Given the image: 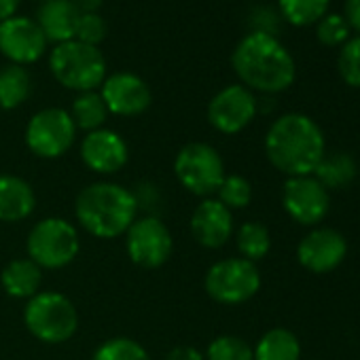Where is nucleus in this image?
Returning a JSON list of instances; mask_svg holds the SVG:
<instances>
[{"mask_svg":"<svg viewBox=\"0 0 360 360\" xmlns=\"http://www.w3.org/2000/svg\"><path fill=\"white\" fill-rule=\"evenodd\" d=\"M231 66L244 87L265 96L286 91L297 77L290 51L267 30L246 34L233 49Z\"/></svg>","mask_w":360,"mask_h":360,"instance_id":"obj_1","label":"nucleus"},{"mask_svg":"<svg viewBox=\"0 0 360 360\" xmlns=\"http://www.w3.org/2000/svg\"><path fill=\"white\" fill-rule=\"evenodd\" d=\"M326 153L320 125L303 112H286L278 117L265 134V155L269 163L286 174L311 176Z\"/></svg>","mask_w":360,"mask_h":360,"instance_id":"obj_2","label":"nucleus"},{"mask_svg":"<svg viewBox=\"0 0 360 360\" xmlns=\"http://www.w3.org/2000/svg\"><path fill=\"white\" fill-rule=\"evenodd\" d=\"M77 223L98 240H117L125 236L129 225L138 219V206L131 189L98 180L83 187L75 200Z\"/></svg>","mask_w":360,"mask_h":360,"instance_id":"obj_3","label":"nucleus"},{"mask_svg":"<svg viewBox=\"0 0 360 360\" xmlns=\"http://www.w3.org/2000/svg\"><path fill=\"white\" fill-rule=\"evenodd\" d=\"M24 324L39 341L58 345L75 337L79 311L64 292L39 290L24 307Z\"/></svg>","mask_w":360,"mask_h":360,"instance_id":"obj_4","label":"nucleus"},{"mask_svg":"<svg viewBox=\"0 0 360 360\" xmlns=\"http://www.w3.org/2000/svg\"><path fill=\"white\" fill-rule=\"evenodd\" d=\"M49 68L60 85L77 94L96 91L106 79V60L102 51L75 39L53 47Z\"/></svg>","mask_w":360,"mask_h":360,"instance_id":"obj_5","label":"nucleus"},{"mask_svg":"<svg viewBox=\"0 0 360 360\" xmlns=\"http://www.w3.org/2000/svg\"><path fill=\"white\" fill-rule=\"evenodd\" d=\"M81 250L77 227L62 217H47L32 225L26 238L28 259L41 269H64Z\"/></svg>","mask_w":360,"mask_h":360,"instance_id":"obj_6","label":"nucleus"},{"mask_svg":"<svg viewBox=\"0 0 360 360\" xmlns=\"http://www.w3.org/2000/svg\"><path fill=\"white\" fill-rule=\"evenodd\" d=\"M174 174L185 191L202 200L217 195L223 178L225 161L208 142H189L174 157Z\"/></svg>","mask_w":360,"mask_h":360,"instance_id":"obj_7","label":"nucleus"},{"mask_svg":"<svg viewBox=\"0 0 360 360\" xmlns=\"http://www.w3.org/2000/svg\"><path fill=\"white\" fill-rule=\"evenodd\" d=\"M208 297L221 305H240L250 301L261 288V271L257 263L242 257H229L212 263L204 276Z\"/></svg>","mask_w":360,"mask_h":360,"instance_id":"obj_8","label":"nucleus"},{"mask_svg":"<svg viewBox=\"0 0 360 360\" xmlns=\"http://www.w3.org/2000/svg\"><path fill=\"white\" fill-rule=\"evenodd\" d=\"M77 131L68 110L58 106L43 108L26 125V146L41 159H60L75 144Z\"/></svg>","mask_w":360,"mask_h":360,"instance_id":"obj_9","label":"nucleus"},{"mask_svg":"<svg viewBox=\"0 0 360 360\" xmlns=\"http://www.w3.org/2000/svg\"><path fill=\"white\" fill-rule=\"evenodd\" d=\"M125 250L134 265L157 269L169 261L174 238L159 217H138L125 231Z\"/></svg>","mask_w":360,"mask_h":360,"instance_id":"obj_10","label":"nucleus"},{"mask_svg":"<svg viewBox=\"0 0 360 360\" xmlns=\"http://www.w3.org/2000/svg\"><path fill=\"white\" fill-rule=\"evenodd\" d=\"M257 112H259V100L255 91H250L242 83L227 85L221 91H217L206 110L210 125L227 136L246 129L255 121Z\"/></svg>","mask_w":360,"mask_h":360,"instance_id":"obj_11","label":"nucleus"},{"mask_svg":"<svg viewBox=\"0 0 360 360\" xmlns=\"http://www.w3.org/2000/svg\"><path fill=\"white\" fill-rule=\"evenodd\" d=\"M282 206L295 223L303 227H314L328 214L330 193L314 176L286 178L282 189Z\"/></svg>","mask_w":360,"mask_h":360,"instance_id":"obj_12","label":"nucleus"},{"mask_svg":"<svg viewBox=\"0 0 360 360\" xmlns=\"http://www.w3.org/2000/svg\"><path fill=\"white\" fill-rule=\"evenodd\" d=\"M47 39L39 24L24 15H13L0 22V53L11 64H32L43 58L47 49Z\"/></svg>","mask_w":360,"mask_h":360,"instance_id":"obj_13","label":"nucleus"},{"mask_svg":"<svg viewBox=\"0 0 360 360\" xmlns=\"http://www.w3.org/2000/svg\"><path fill=\"white\" fill-rule=\"evenodd\" d=\"M100 87V96L108 112L117 117H138L153 102L150 87L134 72H115L106 77Z\"/></svg>","mask_w":360,"mask_h":360,"instance_id":"obj_14","label":"nucleus"},{"mask_svg":"<svg viewBox=\"0 0 360 360\" xmlns=\"http://www.w3.org/2000/svg\"><path fill=\"white\" fill-rule=\"evenodd\" d=\"M81 161L94 174L112 176L127 165L129 146L121 134L102 127L85 134L81 140Z\"/></svg>","mask_w":360,"mask_h":360,"instance_id":"obj_15","label":"nucleus"},{"mask_svg":"<svg viewBox=\"0 0 360 360\" xmlns=\"http://www.w3.org/2000/svg\"><path fill=\"white\" fill-rule=\"evenodd\" d=\"M347 255L345 238L330 227H316L297 246V259L311 274H328L337 269Z\"/></svg>","mask_w":360,"mask_h":360,"instance_id":"obj_16","label":"nucleus"},{"mask_svg":"<svg viewBox=\"0 0 360 360\" xmlns=\"http://www.w3.org/2000/svg\"><path fill=\"white\" fill-rule=\"evenodd\" d=\"M189 229L193 240L208 250H219L223 248L236 227H233V212L225 208L217 198H206L198 204V208L191 214Z\"/></svg>","mask_w":360,"mask_h":360,"instance_id":"obj_17","label":"nucleus"},{"mask_svg":"<svg viewBox=\"0 0 360 360\" xmlns=\"http://www.w3.org/2000/svg\"><path fill=\"white\" fill-rule=\"evenodd\" d=\"M37 193L26 178L0 174V223H20L32 217Z\"/></svg>","mask_w":360,"mask_h":360,"instance_id":"obj_18","label":"nucleus"},{"mask_svg":"<svg viewBox=\"0 0 360 360\" xmlns=\"http://www.w3.org/2000/svg\"><path fill=\"white\" fill-rule=\"evenodd\" d=\"M79 9L72 0H49L43 3L37 13V24L43 30L47 41H53L56 45L72 41L75 39V26L79 20Z\"/></svg>","mask_w":360,"mask_h":360,"instance_id":"obj_19","label":"nucleus"},{"mask_svg":"<svg viewBox=\"0 0 360 360\" xmlns=\"http://www.w3.org/2000/svg\"><path fill=\"white\" fill-rule=\"evenodd\" d=\"M0 284H3V290L9 297L28 301L41 290L43 269L28 257L13 259L5 265L3 274H0Z\"/></svg>","mask_w":360,"mask_h":360,"instance_id":"obj_20","label":"nucleus"},{"mask_svg":"<svg viewBox=\"0 0 360 360\" xmlns=\"http://www.w3.org/2000/svg\"><path fill=\"white\" fill-rule=\"evenodd\" d=\"M311 176L328 193L339 191V189H345L347 185H352L356 180L358 163L349 153H343V150L328 153V155L324 153V157L320 159V163L316 165Z\"/></svg>","mask_w":360,"mask_h":360,"instance_id":"obj_21","label":"nucleus"},{"mask_svg":"<svg viewBox=\"0 0 360 360\" xmlns=\"http://www.w3.org/2000/svg\"><path fill=\"white\" fill-rule=\"evenodd\" d=\"M255 360H299L301 343L288 328H269L252 347Z\"/></svg>","mask_w":360,"mask_h":360,"instance_id":"obj_22","label":"nucleus"},{"mask_svg":"<svg viewBox=\"0 0 360 360\" xmlns=\"http://www.w3.org/2000/svg\"><path fill=\"white\" fill-rule=\"evenodd\" d=\"M32 94V77L26 66L9 64L0 68V108H20Z\"/></svg>","mask_w":360,"mask_h":360,"instance_id":"obj_23","label":"nucleus"},{"mask_svg":"<svg viewBox=\"0 0 360 360\" xmlns=\"http://www.w3.org/2000/svg\"><path fill=\"white\" fill-rule=\"evenodd\" d=\"M70 117L77 125V129H83L85 134L102 129L108 119V108L100 96V91H83L75 98L70 106Z\"/></svg>","mask_w":360,"mask_h":360,"instance_id":"obj_24","label":"nucleus"},{"mask_svg":"<svg viewBox=\"0 0 360 360\" xmlns=\"http://www.w3.org/2000/svg\"><path fill=\"white\" fill-rule=\"evenodd\" d=\"M236 246L240 250V257L246 261H261L271 250V233L269 229L259 221H248L236 231Z\"/></svg>","mask_w":360,"mask_h":360,"instance_id":"obj_25","label":"nucleus"},{"mask_svg":"<svg viewBox=\"0 0 360 360\" xmlns=\"http://www.w3.org/2000/svg\"><path fill=\"white\" fill-rule=\"evenodd\" d=\"M330 0H278L282 18L297 28L320 22L328 11Z\"/></svg>","mask_w":360,"mask_h":360,"instance_id":"obj_26","label":"nucleus"},{"mask_svg":"<svg viewBox=\"0 0 360 360\" xmlns=\"http://www.w3.org/2000/svg\"><path fill=\"white\" fill-rule=\"evenodd\" d=\"M91 360H153L142 343L129 337H112L98 345Z\"/></svg>","mask_w":360,"mask_h":360,"instance_id":"obj_27","label":"nucleus"},{"mask_svg":"<svg viewBox=\"0 0 360 360\" xmlns=\"http://www.w3.org/2000/svg\"><path fill=\"white\" fill-rule=\"evenodd\" d=\"M217 200L233 210H244L250 202H252V185L250 180L240 176V174H225L223 183L217 191Z\"/></svg>","mask_w":360,"mask_h":360,"instance_id":"obj_28","label":"nucleus"},{"mask_svg":"<svg viewBox=\"0 0 360 360\" xmlns=\"http://www.w3.org/2000/svg\"><path fill=\"white\" fill-rule=\"evenodd\" d=\"M204 358L206 360H255L252 345L238 335H219L217 339H212Z\"/></svg>","mask_w":360,"mask_h":360,"instance_id":"obj_29","label":"nucleus"},{"mask_svg":"<svg viewBox=\"0 0 360 360\" xmlns=\"http://www.w3.org/2000/svg\"><path fill=\"white\" fill-rule=\"evenodd\" d=\"M337 70L345 85L360 87V37H354L341 45L337 58Z\"/></svg>","mask_w":360,"mask_h":360,"instance_id":"obj_30","label":"nucleus"},{"mask_svg":"<svg viewBox=\"0 0 360 360\" xmlns=\"http://www.w3.org/2000/svg\"><path fill=\"white\" fill-rule=\"evenodd\" d=\"M349 32H352L349 24L339 13H326L316 26V37L324 47H339L347 43L352 39Z\"/></svg>","mask_w":360,"mask_h":360,"instance_id":"obj_31","label":"nucleus"},{"mask_svg":"<svg viewBox=\"0 0 360 360\" xmlns=\"http://www.w3.org/2000/svg\"><path fill=\"white\" fill-rule=\"evenodd\" d=\"M106 37V22L98 13H79L75 26V41L98 47Z\"/></svg>","mask_w":360,"mask_h":360,"instance_id":"obj_32","label":"nucleus"},{"mask_svg":"<svg viewBox=\"0 0 360 360\" xmlns=\"http://www.w3.org/2000/svg\"><path fill=\"white\" fill-rule=\"evenodd\" d=\"M138 212H144V217H159V210L163 206V195L161 189L150 183V180H140L131 189Z\"/></svg>","mask_w":360,"mask_h":360,"instance_id":"obj_33","label":"nucleus"},{"mask_svg":"<svg viewBox=\"0 0 360 360\" xmlns=\"http://www.w3.org/2000/svg\"><path fill=\"white\" fill-rule=\"evenodd\" d=\"M163 360H206L204 352H200L195 345H176L172 347Z\"/></svg>","mask_w":360,"mask_h":360,"instance_id":"obj_34","label":"nucleus"},{"mask_svg":"<svg viewBox=\"0 0 360 360\" xmlns=\"http://www.w3.org/2000/svg\"><path fill=\"white\" fill-rule=\"evenodd\" d=\"M343 11H345L343 18L349 24V28L356 30L358 37H360V0H345Z\"/></svg>","mask_w":360,"mask_h":360,"instance_id":"obj_35","label":"nucleus"},{"mask_svg":"<svg viewBox=\"0 0 360 360\" xmlns=\"http://www.w3.org/2000/svg\"><path fill=\"white\" fill-rule=\"evenodd\" d=\"M20 5H22V0H0V22L18 15Z\"/></svg>","mask_w":360,"mask_h":360,"instance_id":"obj_36","label":"nucleus"},{"mask_svg":"<svg viewBox=\"0 0 360 360\" xmlns=\"http://www.w3.org/2000/svg\"><path fill=\"white\" fill-rule=\"evenodd\" d=\"M81 13H96L104 0H72Z\"/></svg>","mask_w":360,"mask_h":360,"instance_id":"obj_37","label":"nucleus"},{"mask_svg":"<svg viewBox=\"0 0 360 360\" xmlns=\"http://www.w3.org/2000/svg\"><path fill=\"white\" fill-rule=\"evenodd\" d=\"M41 3H49V0H41Z\"/></svg>","mask_w":360,"mask_h":360,"instance_id":"obj_38","label":"nucleus"}]
</instances>
